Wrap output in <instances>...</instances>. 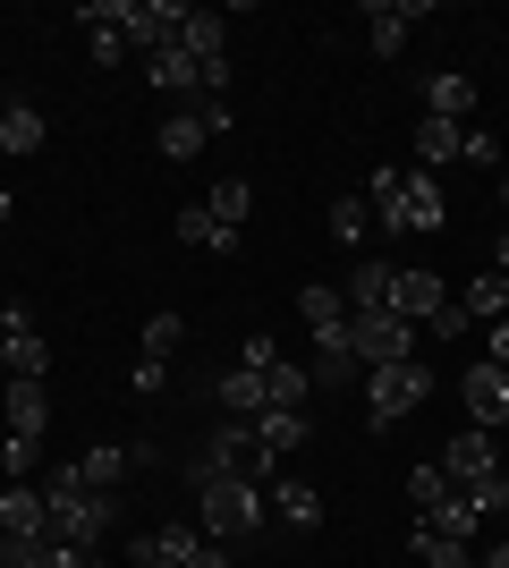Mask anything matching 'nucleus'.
<instances>
[{"mask_svg": "<svg viewBox=\"0 0 509 568\" xmlns=\"http://www.w3.org/2000/svg\"><path fill=\"white\" fill-rule=\"evenodd\" d=\"M416 339H425V332H416V323H399L390 306H357V314H348V348H357L365 374H374V365H408Z\"/></svg>", "mask_w": 509, "mask_h": 568, "instance_id": "5", "label": "nucleus"}, {"mask_svg": "<svg viewBox=\"0 0 509 568\" xmlns=\"http://www.w3.org/2000/svg\"><path fill=\"white\" fill-rule=\"evenodd\" d=\"M264 500H272L289 526H323V493H315V484H272Z\"/></svg>", "mask_w": 509, "mask_h": 568, "instance_id": "28", "label": "nucleus"}, {"mask_svg": "<svg viewBox=\"0 0 509 568\" xmlns=\"http://www.w3.org/2000/svg\"><path fill=\"white\" fill-rule=\"evenodd\" d=\"M434 399V365H374V374H365V416H374V425H399V416H416V407Z\"/></svg>", "mask_w": 509, "mask_h": 568, "instance_id": "4", "label": "nucleus"}, {"mask_svg": "<svg viewBox=\"0 0 509 568\" xmlns=\"http://www.w3.org/2000/svg\"><path fill=\"white\" fill-rule=\"evenodd\" d=\"M128 382H136V399H153V390L170 382V365H162V356H136V374H128Z\"/></svg>", "mask_w": 509, "mask_h": 568, "instance_id": "37", "label": "nucleus"}, {"mask_svg": "<svg viewBox=\"0 0 509 568\" xmlns=\"http://www.w3.org/2000/svg\"><path fill=\"white\" fill-rule=\"evenodd\" d=\"M365 204H374L383 230H441V221H450V204H441V170H374Z\"/></svg>", "mask_w": 509, "mask_h": 568, "instance_id": "2", "label": "nucleus"}, {"mask_svg": "<svg viewBox=\"0 0 509 568\" xmlns=\"http://www.w3.org/2000/svg\"><path fill=\"white\" fill-rule=\"evenodd\" d=\"M485 356H492V365H509V314H501V323H492V339H485Z\"/></svg>", "mask_w": 509, "mask_h": 568, "instance_id": "44", "label": "nucleus"}, {"mask_svg": "<svg viewBox=\"0 0 509 568\" xmlns=\"http://www.w3.org/2000/svg\"><path fill=\"white\" fill-rule=\"evenodd\" d=\"M306 433H315V425H306V407H264V416H255V484H264Z\"/></svg>", "mask_w": 509, "mask_h": 568, "instance_id": "9", "label": "nucleus"}, {"mask_svg": "<svg viewBox=\"0 0 509 568\" xmlns=\"http://www.w3.org/2000/svg\"><path fill=\"white\" fill-rule=\"evenodd\" d=\"M459 399H467V416H476L485 433H501L509 425V365H492V356H485V365H467Z\"/></svg>", "mask_w": 509, "mask_h": 568, "instance_id": "7", "label": "nucleus"}, {"mask_svg": "<svg viewBox=\"0 0 509 568\" xmlns=\"http://www.w3.org/2000/svg\"><path fill=\"white\" fill-rule=\"evenodd\" d=\"M43 111H34V102H9V111H0V162H26V153H43Z\"/></svg>", "mask_w": 509, "mask_h": 568, "instance_id": "15", "label": "nucleus"}, {"mask_svg": "<svg viewBox=\"0 0 509 568\" xmlns=\"http://www.w3.org/2000/svg\"><path fill=\"white\" fill-rule=\"evenodd\" d=\"M297 314H306V332L323 339V332H339V323H348V297L315 281V288H297Z\"/></svg>", "mask_w": 509, "mask_h": 568, "instance_id": "23", "label": "nucleus"}, {"mask_svg": "<svg viewBox=\"0 0 509 568\" xmlns=\"http://www.w3.org/2000/svg\"><path fill=\"white\" fill-rule=\"evenodd\" d=\"M128 568H179V560H170V551L153 544V535H136V544H128Z\"/></svg>", "mask_w": 509, "mask_h": 568, "instance_id": "39", "label": "nucleus"}, {"mask_svg": "<svg viewBox=\"0 0 509 568\" xmlns=\"http://www.w3.org/2000/svg\"><path fill=\"white\" fill-rule=\"evenodd\" d=\"M501 288H509V281H501Z\"/></svg>", "mask_w": 509, "mask_h": 568, "instance_id": "51", "label": "nucleus"}, {"mask_svg": "<svg viewBox=\"0 0 509 568\" xmlns=\"http://www.w3.org/2000/svg\"><path fill=\"white\" fill-rule=\"evenodd\" d=\"M425 526H434V535H459V544H476V526H485V509H476V500H467L459 484H450V493H441L434 509H425Z\"/></svg>", "mask_w": 509, "mask_h": 568, "instance_id": "18", "label": "nucleus"}, {"mask_svg": "<svg viewBox=\"0 0 509 568\" xmlns=\"http://www.w3.org/2000/svg\"><path fill=\"white\" fill-rule=\"evenodd\" d=\"M34 458H43V450H34V442H0V475H26V467H34Z\"/></svg>", "mask_w": 509, "mask_h": 568, "instance_id": "40", "label": "nucleus"}, {"mask_svg": "<svg viewBox=\"0 0 509 568\" xmlns=\"http://www.w3.org/2000/svg\"><path fill=\"white\" fill-rule=\"evenodd\" d=\"M264 399H272V407H306V399H315V374L281 356V365H264Z\"/></svg>", "mask_w": 509, "mask_h": 568, "instance_id": "22", "label": "nucleus"}, {"mask_svg": "<svg viewBox=\"0 0 509 568\" xmlns=\"http://www.w3.org/2000/svg\"><path fill=\"white\" fill-rule=\"evenodd\" d=\"M408 551H416V560H425V568H476V551H467L459 535H434V526H425V518L408 526Z\"/></svg>", "mask_w": 509, "mask_h": 568, "instance_id": "19", "label": "nucleus"}, {"mask_svg": "<svg viewBox=\"0 0 509 568\" xmlns=\"http://www.w3.org/2000/svg\"><path fill=\"white\" fill-rule=\"evenodd\" d=\"M213 399H221V416H246V425H255V416H264V374H255V365H230V374L213 382Z\"/></svg>", "mask_w": 509, "mask_h": 568, "instance_id": "16", "label": "nucleus"}, {"mask_svg": "<svg viewBox=\"0 0 509 568\" xmlns=\"http://www.w3.org/2000/svg\"><path fill=\"white\" fill-rule=\"evenodd\" d=\"M365 230H374V204H365V195H339L332 204V237L339 246H365Z\"/></svg>", "mask_w": 509, "mask_h": 568, "instance_id": "30", "label": "nucleus"}, {"mask_svg": "<svg viewBox=\"0 0 509 568\" xmlns=\"http://www.w3.org/2000/svg\"><path fill=\"white\" fill-rule=\"evenodd\" d=\"M492 272H501V281H509V237H501V246H492Z\"/></svg>", "mask_w": 509, "mask_h": 568, "instance_id": "45", "label": "nucleus"}, {"mask_svg": "<svg viewBox=\"0 0 509 568\" xmlns=\"http://www.w3.org/2000/svg\"><path fill=\"white\" fill-rule=\"evenodd\" d=\"M179 237H187V246H204V255H230V246H238V230H221L213 204H187V213H179Z\"/></svg>", "mask_w": 509, "mask_h": 568, "instance_id": "24", "label": "nucleus"}, {"mask_svg": "<svg viewBox=\"0 0 509 568\" xmlns=\"http://www.w3.org/2000/svg\"><path fill=\"white\" fill-rule=\"evenodd\" d=\"M425 339H467V306H459V297H450V306L425 323Z\"/></svg>", "mask_w": 509, "mask_h": 568, "instance_id": "36", "label": "nucleus"}, {"mask_svg": "<svg viewBox=\"0 0 509 568\" xmlns=\"http://www.w3.org/2000/svg\"><path fill=\"white\" fill-rule=\"evenodd\" d=\"M85 51H94V69H120V60H128V34H120V26H94Z\"/></svg>", "mask_w": 509, "mask_h": 568, "instance_id": "34", "label": "nucleus"}, {"mask_svg": "<svg viewBox=\"0 0 509 568\" xmlns=\"http://www.w3.org/2000/svg\"><path fill=\"white\" fill-rule=\"evenodd\" d=\"M51 535H0V568H43Z\"/></svg>", "mask_w": 509, "mask_h": 568, "instance_id": "31", "label": "nucleus"}, {"mask_svg": "<svg viewBox=\"0 0 509 568\" xmlns=\"http://www.w3.org/2000/svg\"><path fill=\"white\" fill-rule=\"evenodd\" d=\"M459 306H467V323H501V314H509V288H501V272L467 281V288H459Z\"/></svg>", "mask_w": 509, "mask_h": 568, "instance_id": "27", "label": "nucleus"}, {"mask_svg": "<svg viewBox=\"0 0 509 568\" xmlns=\"http://www.w3.org/2000/svg\"><path fill=\"white\" fill-rule=\"evenodd\" d=\"M339 297H348V314H357V306H390V263L365 255L357 272H348V288H339Z\"/></svg>", "mask_w": 509, "mask_h": 568, "instance_id": "26", "label": "nucleus"}, {"mask_svg": "<svg viewBox=\"0 0 509 568\" xmlns=\"http://www.w3.org/2000/svg\"><path fill=\"white\" fill-rule=\"evenodd\" d=\"M0 382H9V348H0Z\"/></svg>", "mask_w": 509, "mask_h": 568, "instance_id": "48", "label": "nucleus"}, {"mask_svg": "<svg viewBox=\"0 0 509 568\" xmlns=\"http://www.w3.org/2000/svg\"><path fill=\"white\" fill-rule=\"evenodd\" d=\"M179 51L187 60H230V18L221 9H187L179 18Z\"/></svg>", "mask_w": 509, "mask_h": 568, "instance_id": "14", "label": "nucleus"}, {"mask_svg": "<svg viewBox=\"0 0 509 568\" xmlns=\"http://www.w3.org/2000/svg\"><path fill=\"white\" fill-rule=\"evenodd\" d=\"M128 467H136V450H120V442H94V450L77 458V475H85V484H94V493H111V484H120Z\"/></svg>", "mask_w": 509, "mask_h": 568, "instance_id": "25", "label": "nucleus"}, {"mask_svg": "<svg viewBox=\"0 0 509 568\" xmlns=\"http://www.w3.org/2000/svg\"><path fill=\"white\" fill-rule=\"evenodd\" d=\"M416 18H434V0H374V9H365L374 51H383V60H399V51H408V34H416Z\"/></svg>", "mask_w": 509, "mask_h": 568, "instance_id": "10", "label": "nucleus"}, {"mask_svg": "<svg viewBox=\"0 0 509 568\" xmlns=\"http://www.w3.org/2000/svg\"><path fill=\"white\" fill-rule=\"evenodd\" d=\"M476 568H509V544H501V551H485V560H476Z\"/></svg>", "mask_w": 509, "mask_h": 568, "instance_id": "46", "label": "nucleus"}, {"mask_svg": "<svg viewBox=\"0 0 509 568\" xmlns=\"http://www.w3.org/2000/svg\"><path fill=\"white\" fill-rule=\"evenodd\" d=\"M204 144H213V128H204L195 111H170V119H162V153H170V162H195Z\"/></svg>", "mask_w": 509, "mask_h": 568, "instance_id": "21", "label": "nucleus"}, {"mask_svg": "<svg viewBox=\"0 0 509 568\" xmlns=\"http://www.w3.org/2000/svg\"><path fill=\"white\" fill-rule=\"evenodd\" d=\"M187 111L204 119V128H213V136H230V119H238V111H230V94H213V102H187Z\"/></svg>", "mask_w": 509, "mask_h": 568, "instance_id": "38", "label": "nucleus"}, {"mask_svg": "<svg viewBox=\"0 0 509 568\" xmlns=\"http://www.w3.org/2000/svg\"><path fill=\"white\" fill-rule=\"evenodd\" d=\"M501 204H509V170H501Z\"/></svg>", "mask_w": 509, "mask_h": 568, "instance_id": "49", "label": "nucleus"}, {"mask_svg": "<svg viewBox=\"0 0 509 568\" xmlns=\"http://www.w3.org/2000/svg\"><path fill=\"white\" fill-rule=\"evenodd\" d=\"M9 213H18V204H9V187H0V221H9Z\"/></svg>", "mask_w": 509, "mask_h": 568, "instance_id": "47", "label": "nucleus"}, {"mask_svg": "<svg viewBox=\"0 0 509 568\" xmlns=\"http://www.w3.org/2000/svg\"><path fill=\"white\" fill-rule=\"evenodd\" d=\"M0 348H9V374L18 382H51V339L34 332L26 306H0Z\"/></svg>", "mask_w": 509, "mask_h": 568, "instance_id": "6", "label": "nucleus"}, {"mask_svg": "<svg viewBox=\"0 0 509 568\" xmlns=\"http://www.w3.org/2000/svg\"><path fill=\"white\" fill-rule=\"evenodd\" d=\"M0 484H9V475H0Z\"/></svg>", "mask_w": 509, "mask_h": 568, "instance_id": "50", "label": "nucleus"}, {"mask_svg": "<svg viewBox=\"0 0 509 568\" xmlns=\"http://www.w3.org/2000/svg\"><path fill=\"white\" fill-rule=\"evenodd\" d=\"M43 500H51V544H69V551H94L102 535L120 526V500L94 493V484H85L77 467H51Z\"/></svg>", "mask_w": 509, "mask_h": 568, "instance_id": "1", "label": "nucleus"}, {"mask_svg": "<svg viewBox=\"0 0 509 568\" xmlns=\"http://www.w3.org/2000/svg\"><path fill=\"white\" fill-rule=\"evenodd\" d=\"M492 467H501V442H492L485 425L450 433V450H441V475H450V484H485Z\"/></svg>", "mask_w": 509, "mask_h": 568, "instance_id": "11", "label": "nucleus"}, {"mask_svg": "<svg viewBox=\"0 0 509 568\" xmlns=\"http://www.w3.org/2000/svg\"><path fill=\"white\" fill-rule=\"evenodd\" d=\"M441 306H450V288H441V272H425V263H408V272H390V314H399V323H416V332H425V323H434Z\"/></svg>", "mask_w": 509, "mask_h": 568, "instance_id": "8", "label": "nucleus"}, {"mask_svg": "<svg viewBox=\"0 0 509 568\" xmlns=\"http://www.w3.org/2000/svg\"><path fill=\"white\" fill-rule=\"evenodd\" d=\"M441 493H450V475H441V458H434V467H416V475H408V500H416V518H425V509H434Z\"/></svg>", "mask_w": 509, "mask_h": 568, "instance_id": "33", "label": "nucleus"}, {"mask_svg": "<svg viewBox=\"0 0 509 568\" xmlns=\"http://www.w3.org/2000/svg\"><path fill=\"white\" fill-rule=\"evenodd\" d=\"M264 484L255 475H221V484H195V526L213 535V544H246L255 526H264Z\"/></svg>", "mask_w": 509, "mask_h": 568, "instance_id": "3", "label": "nucleus"}, {"mask_svg": "<svg viewBox=\"0 0 509 568\" xmlns=\"http://www.w3.org/2000/svg\"><path fill=\"white\" fill-rule=\"evenodd\" d=\"M459 144H467V128H450V119H416V170L459 162Z\"/></svg>", "mask_w": 509, "mask_h": 568, "instance_id": "20", "label": "nucleus"}, {"mask_svg": "<svg viewBox=\"0 0 509 568\" xmlns=\"http://www.w3.org/2000/svg\"><path fill=\"white\" fill-rule=\"evenodd\" d=\"M0 399H9V442H34V450H43V425H51V390L43 382H0Z\"/></svg>", "mask_w": 509, "mask_h": 568, "instance_id": "12", "label": "nucleus"}, {"mask_svg": "<svg viewBox=\"0 0 509 568\" xmlns=\"http://www.w3.org/2000/svg\"><path fill=\"white\" fill-rule=\"evenodd\" d=\"M0 535H51L43 484H0Z\"/></svg>", "mask_w": 509, "mask_h": 568, "instance_id": "13", "label": "nucleus"}, {"mask_svg": "<svg viewBox=\"0 0 509 568\" xmlns=\"http://www.w3.org/2000/svg\"><path fill=\"white\" fill-rule=\"evenodd\" d=\"M204 204H213V221H221V230H246V213H255V187H246V179H221V187L204 195Z\"/></svg>", "mask_w": 509, "mask_h": 568, "instance_id": "29", "label": "nucleus"}, {"mask_svg": "<svg viewBox=\"0 0 509 568\" xmlns=\"http://www.w3.org/2000/svg\"><path fill=\"white\" fill-rule=\"evenodd\" d=\"M179 339H187V323H179V314H153V323H145V356H162V365L179 356Z\"/></svg>", "mask_w": 509, "mask_h": 568, "instance_id": "32", "label": "nucleus"}, {"mask_svg": "<svg viewBox=\"0 0 509 568\" xmlns=\"http://www.w3.org/2000/svg\"><path fill=\"white\" fill-rule=\"evenodd\" d=\"M459 162H501V144H492L485 128H467V144H459Z\"/></svg>", "mask_w": 509, "mask_h": 568, "instance_id": "42", "label": "nucleus"}, {"mask_svg": "<svg viewBox=\"0 0 509 568\" xmlns=\"http://www.w3.org/2000/svg\"><path fill=\"white\" fill-rule=\"evenodd\" d=\"M467 111H476V85H467L459 69H441V77H425V119H450V128H459Z\"/></svg>", "mask_w": 509, "mask_h": 568, "instance_id": "17", "label": "nucleus"}, {"mask_svg": "<svg viewBox=\"0 0 509 568\" xmlns=\"http://www.w3.org/2000/svg\"><path fill=\"white\" fill-rule=\"evenodd\" d=\"M179 568H230V544H213V535H204V544H195Z\"/></svg>", "mask_w": 509, "mask_h": 568, "instance_id": "41", "label": "nucleus"}, {"mask_svg": "<svg viewBox=\"0 0 509 568\" xmlns=\"http://www.w3.org/2000/svg\"><path fill=\"white\" fill-rule=\"evenodd\" d=\"M153 544H162L170 560H187V551L204 544V526H187V518H179V526H153Z\"/></svg>", "mask_w": 509, "mask_h": 568, "instance_id": "35", "label": "nucleus"}, {"mask_svg": "<svg viewBox=\"0 0 509 568\" xmlns=\"http://www.w3.org/2000/svg\"><path fill=\"white\" fill-rule=\"evenodd\" d=\"M85 560H94V551H69V544H51V551H43V568H85Z\"/></svg>", "mask_w": 509, "mask_h": 568, "instance_id": "43", "label": "nucleus"}]
</instances>
